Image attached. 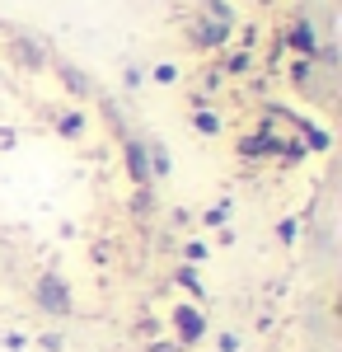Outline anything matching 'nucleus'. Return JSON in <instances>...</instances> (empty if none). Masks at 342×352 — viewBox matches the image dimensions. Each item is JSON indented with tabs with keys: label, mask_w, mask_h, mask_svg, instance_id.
Returning <instances> with one entry per match:
<instances>
[{
	"label": "nucleus",
	"mask_w": 342,
	"mask_h": 352,
	"mask_svg": "<svg viewBox=\"0 0 342 352\" xmlns=\"http://www.w3.org/2000/svg\"><path fill=\"white\" fill-rule=\"evenodd\" d=\"M192 132L197 136H220L225 132V118L216 109H192Z\"/></svg>",
	"instance_id": "nucleus-12"
},
{
	"label": "nucleus",
	"mask_w": 342,
	"mask_h": 352,
	"mask_svg": "<svg viewBox=\"0 0 342 352\" xmlns=\"http://www.w3.org/2000/svg\"><path fill=\"white\" fill-rule=\"evenodd\" d=\"M253 66H258V56L249 52V47H220V61H216L220 76H249Z\"/></svg>",
	"instance_id": "nucleus-8"
},
{
	"label": "nucleus",
	"mask_w": 342,
	"mask_h": 352,
	"mask_svg": "<svg viewBox=\"0 0 342 352\" xmlns=\"http://www.w3.org/2000/svg\"><path fill=\"white\" fill-rule=\"evenodd\" d=\"M230 212H235V207H230V197H220L216 207H207V212H202V226L220 230V226H230Z\"/></svg>",
	"instance_id": "nucleus-13"
},
{
	"label": "nucleus",
	"mask_w": 342,
	"mask_h": 352,
	"mask_svg": "<svg viewBox=\"0 0 342 352\" xmlns=\"http://www.w3.org/2000/svg\"><path fill=\"white\" fill-rule=\"evenodd\" d=\"M10 56H14V66H24V71H43V66H52L47 43H38V38H28V33H10Z\"/></svg>",
	"instance_id": "nucleus-5"
},
{
	"label": "nucleus",
	"mask_w": 342,
	"mask_h": 352,
	"mask_svg": "<svg viewBox=\"0 0 342 352\" xmlns=\"http://www.w3.org/2000/svg\"><path fill=\"white\" fill-rule=\"evenodd\" d=\"M10 146H19V132L14 127H0V151H10Z\"/></svg>",
	"instance_id": "nucleus-23"
},
{
	"label": "nucleus",
	"mask_w": 342,
	"mask_h": 352,
	"mask_svg": "<svg viewBox=\"0 0 342 352\" xmlns=\"http://www.w3.org/2000/svg\"><path fill=\"white\" fill-rule=\"evenodd\" d=\"M122 160H127V174H132L136 188H155L150 184V164H146V136H136V132L122 136Z\"/></svg>",
	"instance_id": "nucleus-6"
},
{
	"label": "nucleus",
	"mask_w": 342,
	"mask_h": 352,
	"mask_svg": "<svg viewBox=\"0 0 342 352\" xmlns=\"http://www.w3.org/2000/svg\"><path fill=\"white\" fill-rule=\"evenodd\" d=\"M216 348H220V352H239V333H220Z\"/></svg>",
	"instance_id": "nucleus-22"
},
{
	"label": "nucleus",
	"mask_w": 342,
	"mask_h": 352,
	"mask_svg": "<svg viewBox=\"0 0 342 352\" xmlns=\"http://www.w3.org/2000/svg\"><path fill=\"white\" fill-rule=\"evenodd\" d=\"M38 348H43V352H66V338L52 329V333H43V338H38Z\"/></svg>",
	"instance_id": "nucleus-18"
},
{
	"label": "nucleus",
	"mask_w": 342,
	"mask_h": 352,
	"mask_svg": "<svg viewBox=\"0 0 342 352\" xmlns=\"http://www.w3.org/2000/svg\"><path fill=\"white\" fill-rule=\"evenodd\" d=\"M136 329H141L146 338H159V320H141V324H136Z\"/></svg>",
	"instance_id": "nucleus-24"
},
{
	"label": "nucleus",
	"mask_w": 342,
	"mask_h": 352,
	"mask_svg": "<svg viewBox=\"0 0 342 352\" xmlns=\"http://www.w3.org/2000/svg\"><path fill=\"white\" fill-rule=\"evenodd\" d=\"M33 305H38L43 315H56V320H66V315L76 310V296H71V282H66L61 272H43V277L33 282Z\"/></svg>",
	"instance_id": "nucleus-2"
},
{
	"label": "nucleus",
	"mask_w": 342,
	"mask_h": 352,
	"mask_svg": "<svg viewBox=\"0 0 342 352\" xmlns=\"http://www.w3.org/2000/svg\"><path fill=\"white\" fill-rule=\"evenodd\" d=\"M146 352H183V348H179L174 338H150V343H146Z\"/></svg>",
	"instance_id": "nucleus-20"
},
{
	"label": "nucleus",
	"mask_w": 342,
	"mask_h": 352,
	"mask_svg": "<svg viewBox=\"0 0 342 352\" xmlns=\"http://www.w3.org/2000/svg\"><path fill=\"white\" fill-rule=\"evenodd\" d=\"M282 47H286L290 56H300V61H315L319 47H323V38H319V28L310 14H295L286 28H282Z\"/></svg>",
	"instance_id": "nucleus-4"
},
{
	"label": "nucleus",
	"mask_w": 342,
	"mask_h": 352,
	"mask_svg": "<svg viewBox=\"0 0 342 352\" xmlns=\"http://www.w3.org/2000/svg\"><path fill=\"white\" fill-rule=\"evenodd\" d=\"M235 28H239L235 10H230L225 0H207V5L183 24V38L197 47V52H220V47H230Z\"/></svg>",
	"instance_id": "nucleus-1"
},
{
	"label": "nucleus",
	"mask_w": 342,
	"mask_h": 352,
	"mask_svg": "<svg viewBox=\"0 0 342 352\" xmlns=\"http://www.w3.org/2000/svg\"><path fill=\"white\" fill-rule=\"evenodd\" d=\"M169 324H174V343H179V348H197V343H202V338H207V310H202V305H192V300H183V305H174V310H169Z\"/></svg>",
	"instance_id": "nucleus-3"
},
{
	"label": "nucleus",
	"mask_w": 342,
	"mask_h": 352,
	"mask_svg": "<svg viewBox=\"0 0 342 352\" xmlns=\"http://www.w3.org/2000/svg\"><path fill=\"white\" fill-rule=\"evenodd\" d=\"M174 287H183L187 296H192V305H202V300H207V287H202V272L197 268H174Z\"/></svg>",
	"instance_id": "nucleus-11"
},
{
	"label": "nucleus",
	"mask_w": 342,
	"mask_h": 352,
	"mask_svg": "<svg viewBox=\"0 0 342 352\" xmlns=\"http://www.w3.org/2000/svg\"><path fill=\"white\" fill-rule=\"evenodd\" d=\"M207 258H211V244L207 240H187L183 244V263H187V268H197V263H207Z\"/></svg>",
	"instance_id": "nucleus-15"
},
{
	"label": "nucleus",
	"mask_w": 342,
	"mask_h": 352,
	"mask_svg": "<svg viewBox=\"0 0 342 352\" xmlns=\"http://www.w3.org/2000/svg\"><path fill=\"white\" fill-rule=\"evenodd\" d=\"M141 80H146L141 66H127V71H122V85H127V89H141Z\"/></svg>",
	"instance_id": "nucleus-19"
},
{
	"label": "nucleus",
	"mask_w": 342,
	"mask_h": 352,
	"mask_svg": "<svg viewBox=\"0 0 342 352\" xmlns=\"http://www.w3.org/2000/svg\"><path fill=\"white\" fill-rule=\"evenodd\" d=\"M150 80L155 85H174L179 80V66H174V61H155V66H150Z\"/></svg>",
	"instance_id": "nucleus-17"
},
{
	"label": "nucleus",
	"mask_w": 342,
	"mask_h": 352,
	"mask_svg": "<svg viewBox=\"0 0 342 352\" xmlns=\"http://www.w3.org/2000/svg\"><path fill=\"white\" fill-rule=\"evenodd\" d=\"M277 240L286 244V249H290L295 240H300V217H286V221H277Z\"/></svg>",
	"instance_id": "nucleus-16"
},
{
	"label": "nucleus",
	"mask_w": 342,
	"mask_h": 352,
	"mask_svg": "<svg viewBox=\"0 0 342 352\" xmlns=\"http://www.w3.org/2000/svg\"><path fill=\"white\" fill-rule=\"evenodd\" d=\"M24 333H19V329H10V333H5V352H24Z\"/></svg>",
	"instance_id": "nucleus-21"
},
{
	"label": "nucleus",
	"mask_w": 342,
	"mask_h": 352,
	"mask_svg": "<svg viewBox=\"0 0 342 352\" xmlns=\"http://www.w3.org/2000/svg\"><path fill=\"white\" fill-rule=\"evenodd\" d=\"M146 164H150V184H164L174 174V155H169L164 136H146Z\"/></svg>",
	"instance_id": "nucleus-7"
},
{
	"label": "nucleus",
	"mask_w": 342,
	"mask_h": 352,
	"mask_svg": "<svg viewBox=\"0 0 342 352\" xmlns=\"http://www.w3.org/2000/svg\"><path fill=\"white\" fill-rule=\"evenodd\" d=\"M150 212H155V192H150V188H136L132 192V217L136 221H150Z\"/></svg>",
	"instance_id": "nucleus-14"
},
{
	"label": "nucleus",
	"mask_w": 342,
	"mask_h": 352,
	"mask_svg": "<svg viewBox=\"0 0 342 352\" xmlns=\"http://www.w3.org/2000/svg\"><path fill=\"white\" fill-rule=\"evenodd\" d=\"M52 127H56V136L80 141V136H84V127H89V118H84V109H61V113L52 118Z\"/></svg>",
	"instance_id": "nucleus-9"
},
{
	"label": "nucleus",
	"mask_w": 342,
	"mask_h": 352,
	"mask_svg": "<svg viewBox=\"0 0 342 352\" xmlns=\"http://www.w3.org/2000/svg\"><path fill=\"white\" fill-rule=\"evenodd\" d=\"M52 66H56V76H61V85H66V89H71L76 99H89V94H94L89 76H84V71H76L71 61H52Z\"/></svg>",
	"instance_id": "nucleus-10"
}]
</instances>
